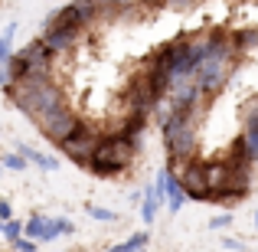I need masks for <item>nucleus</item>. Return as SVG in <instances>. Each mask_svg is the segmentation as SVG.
Returning <instances> with one entry per match:
<instances>
[{
    "label": "nucleus",
    "mask_w": 258,
    "mask_h": 252,
    "mask_svg": "<svg viewBox=\"0 0 258 252\" xmlns=\"http://www.w3.org/2000/svg\"><path fill=\"white\" fill-rule=\"evenodd\" d=\"M4 92H7V98L23 115H30L33 121H36L39 115L52 112L56 105H62V92H59V85L52 82V79L49 82H10V85H4Z\"/></svg>",
    "instance_id": "1"
},
{
    "label": "nucleus",
    "mask_w": 258,
    "mask_h": 252,
    "mask_svg": "<svg viewBox=\"0 0 258 252\" xmlns=\"http://www.w3.org/2000/svg\"><path fill=\"white\" fill-rule=\"evenodd\" d=\"M98 141H101V131H95L92 125L79 121V125L72 128V134H69V138H66V141H59V151H62L69 161H76L79 167H85Z\"/></svg>",
    "instance_id": "2"
},
{
    "label": "nucleus",
    "mask_w": 258,
    "mask_h": 252,
    "mask_svg": "<svg viewBox=\"0 0 258 252\" xmlns=\"http://www.w3.org/2000/svg\"><path fill=\"white\" fill-rule=\"evenodd\" d=\"M76 125H79V115L72 112V108H66V105H56L52 112H46V115H39V118H36V128L43 131L46 141H52V144L66 141Z\"/></svg>",
    "instance_id": "3"
},
{
    "label": "nucleus",
    "mask_w": 258,
    "mask_h": 252,
    "mask_svg": "<svg viewBox=\"0 0 258 252\" xmlns=\"http://www.w3.org/2000/svg\"><path fill=\"white\" fill-rule=\"evenodd\" d=\"M180 183H183V193L186 200H196V203H209V177H206V161H183L180 164Z\"/></svg>",
    "instance_id": "4"
},
{
    "label": "nucleus",
    "mask_w": 258,
    "mask_h": 252,
    "mask_svg": "<svg viewBox=\"0 0 258 252\" xmlns=\"http://www.w3.org/2000/svg\"><path fill=\"white\" fill-rule=\"evenodd\" d=\"M79 36H82V30H79V26L46 23V30H43V36H39V39H43L52 53H66V49H72V46L79 43Z\"/></svg>",
    "instance_id": "5"
},
{
    "label": "nucleus",
    "mask_w": 258,
    "mask_h": 252,
    "mask_svg": "<svg viewBox=\"0 0 258 252\" xmlns=\"http://www.w3.org/2000/svg\"><path fill=\"white\" fill-rule=\"evenodd\" d=\"M154 183L164 190L167 210H170V213H180L183 203H186V193H183V183H180V177H176V170H173V167H164V170L157 174V180H154Z\"/></svg>",
    "instance_id": "6"
},
{
    "label": "nucleus",
    "mask_w": 258,
    "mask_h": 252,
    "mask_svg": "<svg viewBox=\"0 0 258 252\" xmlns=\"http://www.w3.org/2000/svg\"><path fill=\"white\" fill-rule=\"evenodd\" d=\"M17 151L23 154L30 164H36L39 170H59V161L52 158V154H43V151H36V147H30V144H20Z\"/></svg>",
    "instance_id": "7"
},
{
    "label": "nucleus",
    "mask_w": 258,
    "mask_h": 252,
    "mask_svg": "<svg viewBox=\"0 0 258 252\" xmlns=\"http://www.w3.org/2000/svg\"><path fill=\"white\" fill-rule=\"evenodd\" d=\"M160 207H164V203L157 200V187H147V190H144V200H141V220H144L147 226H151V223L157 220Z\"/></svg>",
    "instance_id": "8"
},
{
    "label": "nucleus",
    "mask_w": 258,
    "mask_h": 252,
    "mask_svg": "<svg viewBox=\"0 0 258 252\" xmlns=\"http://www.w3.org/2000/svg\"><path fill=\"white\" fill-rule=\"evenodd\" d=\"M232 43L242 56H248V49H258V26H245V30H232Z\"/></svg>",
    "instance_id": "9"
},
{
    "label": "nucleus",
    "mask_w": 258,
    "mask_h": 252,
    "mask_svg": "<svg viewBox=\"0 0 258 252\" xmlns=\"http://www.w3.org/2000/svg\"><path fill=\"white\" fill-rule=\"evenodd\" d=\"M17 23H7L4 33H0V66H7L13 59V39H17Z\"/></svg>",
    "instance_id": "10"
},
{
    "label": "nucleus",
    "mask_w": 258,
    "mask_h": 252,
    "mask_svg": "<svg viewBox=\"0 0 258 252\" xmlns=\"http://www.w3.org/2000/svg\"><path fill=\"white\" fill-rule=\"evenodd\" d=\"M43 226H46V216H39V213H36V216H30V220L23 223V233L30 236V239H36V242H39V239H43Z\"/></svg>",
    "instance_id": "11"
},
{
    "label": "nucleus",
    "mask_w": 258,
    "mask_h": 252,
    "mask_svg": "<svg viewBox=\"0 0 258 252\" xmlns=\"http://www.w3.org/2000/svg\"><path fill=\"white\" fill-rule=\"evenodd\" d=\"M0 236H4L7 242H17L20 236H23V223H20V220H7V223H0Z\"/></svg>",
    "instance_id": "12"
},
{
    "label": "nucleus",
    "mask_w": 258,
    "mask_h": 252,
    "mask_svg": "<svg viewBox=\"0 0 258 252\" xmlns=\"http://www.w3.org/2000/svg\"><path fill=\"white\" fill-rule=\"evenodd\" d=\"M147 242H151V233H147V229H141V233L127 236V239H124V246H127V252H141V249L147 246Z\"/></svg>",
    "instance_id": "13"
},
{
    "label": "nucleus",
    "mask_w": 258,
    "mask_h": 252,
    "mask_svg": "<svg viewBox=\"0 0 258 252\" xmlns=\"http://www.w3.org/2000/svg\"><path fill=\"white\" fill-rule=\"evenodd\" d=\"M88 213H92V220H98V223H118V213L108 210V207H88Z\"/></svg>",
    "instance_id": "14"
},
{
    "label": "nucleus",
    "mask_w": 258,
    "mask_h": 252,
    "mask_svg": "<svg viewBox=\"0 0 258 252\" xmlns=\"http://www.w3.org/2000/svg\"><path fill=\"white\" fill-rule=\"evenodd\" d=\"M26 164H30V161H26L20 151H13V154H4V167H7V170H26Z\"/></svg>",
    "instance_id": "15"
},
{
    "label": "nucleus",
    "mask_w": 258,
    "mask_h": 252,
    "mask_svg": "<svg viewBox=\"0 0 258 252\" xmlns=\"http://www.w3.org/2000/svg\"><path fill=\"white\" fill-rule=\"evenodd\" d=\"M13 249H17V252H36V249H39V242H36V239H30V236H26V239L20 236V239L13 242Z\"/></svg>",
    "instance_id": "16"
},
{
    "label": "nucleus",
    "mask_w": 258,
    "mask_h": 252,
    "mask_svg": "<svg viewBox=\"0 0 258 252\" xmlns=\"http://www.w3.org/2000/svg\"><path fill=\"white\" fill-rule=\"evenodd\" d=\"M226 226H232V213H219L209 220V229H226Z\"/></svg>",
    "instance_id": "17"
},
{
    "label": "nucleus",
    "mask_w": 258,
    "mask_h": 252,
    "mask_svg": "<svg viewBox=\"0 0 258 252\" xmlns=\"http://www.w3.org/2000/svg\"><path fill=\"white\" fill-rule=\"evenodd\" d=\"M196 4L200 0H164V7H170V10H193Z\"/></svg>",
    "instance_id": "18"
},
{
    "label": "nucleus",
    "mask_w": 258,
    "mask_h": 252,
    "mask_svg": "<svg viewBox=\"0 0 258 252\" xmlns=\"http://www.w3.org/2000/svg\"><path fill=\"white\" fill-rule=\"evenodd\" d=\"M7 220H13V207H10V200L0 196V223H7Z\"/></svg>",
    "instance_id": "19"
},
{
    "label": "nucleus",
    "mask_w": 258,
    "mask_h": 252,
    "mask_svg": "<svg viewBox=\"0 0 258 252\" xmlns=\"http://www.w3.org/2000/svg\"><path fill=\"white\" fill-rule=\"evenodd\" d=\"M222 246H226V249H232V252H242V242H239V239H229V236L222 239Z\"/></svg>",
    "instance_id": "20"
},
{
    "label": "nucleus",
    "mask_w": 258,
    "mask_h": 252,
    "mask_svg": "<svg viewBox=\"0 0 258 252\" xmlns=\"http://www.w3.org/2000/svg\"><path fill=\"white\" fill-rule=\"evenodd\" d=\"M108 252H127V246H124V242H118V246H111Z\"/></svg>",
    "instance_id": "21"
},
{
    "label": "nucleus",
    "mask_w": 258,
    "mask_h": 252,
    "mask_svg": "<svg viewBox=\"0 0 258 252\" xmlns=\"http://www.w3.org/2000/svg\"><path fill=\"white\" fill-rule=\"evenodd\" d=\"M255 229H258V210H255Z\"/></svg>",
    "instance_id": "22"
},
{
    "label": "nucleus",
    "mask_w": 258,
    "mask_h": 252,
    "mask_svg": "<svg viewBox=\"0 0 258 252\" xmlns=\"http://www.w3.org/2000/svg\"><path fill=\"white\" fill-rule=\"evenodd\" d=\"M82 252H85V249H82Z\"/></svg>",
    "instance_id": "23"
}]
</instances>
